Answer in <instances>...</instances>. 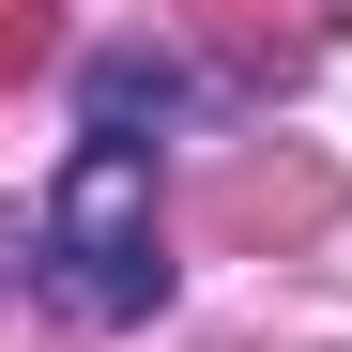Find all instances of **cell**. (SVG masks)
Segmentation results:
<instances>
[{
    "label": "cell",
    "instance_id": "cell-1",
    "mask_svg": "<svg viewBox=\"0 0 352 352\" xmlns=\"http://www.w3.org/2000/svg\"><path fill=\"white\" fill-rule=\"evenodd\" d=\"M46 291L77 322H153L168 307V230H153V153L138 138H77L46 184Z\"/></svg>",
    "mask_w": 352,
    "mask_h": 352
},
{
    "label": "cell",
    "instance_id": "cell-2",
    "mask_svg": "<svg viewBox=\"0 0 352 352\" xmlns=\"http://www.w3.org/2000/svg\"><path fill=\"white\" fill-rule=\"evenodd\" d=\"M0 276H46V214H0Z\"/></svg>",
    "mask_w": 352,
    "mask_h": 352
}]
</instances>
